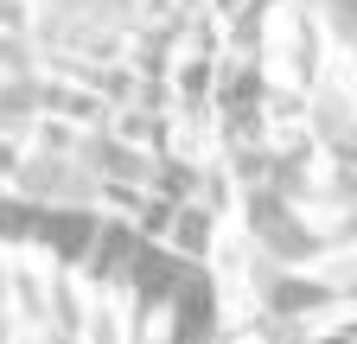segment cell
I'll return each mask as SVG.
<instances>
[{
	"label": "cell",
	"instance_id": "obj_13",
	"mask_svg": "<svg viewBox=\"0 0 357 344\" xmlns=\"http://www.w3.org/2000/svg\"><path fill=\"white\" fill-rule=\"evenodd\" d=\"M96 344H115V338H109V331H96Z\"/></svg>",
	"mask_w": 357,
	"mask_h": 344
},
{
	"label": "cell",
	"instance_id": "obj_5",
	"mask_svg": "<svg viewBox=\"0 0 357 344\" xmlns=\"http://www.w3.org/2000/svg\"><path fill=\"white\" fill-rule=\"evenodd\" d=\"M134 255H141V236L128 224H102L89 249V274H134Z\"/></svg>",
	"mask_w": 357,
	"mask_h": 344
},
{
	"label": "cell",
	"instance_id": "obj_3",
	"mask_svg": "<svg viewBox=\"0 0 357 344\" xmlns=\"http://www.w3.org/2000/svg\"><path fill=\"white\" fill-rule=\"evenodd\" d=\"M172 313H178V319H172V344H204V338H211V319H217V293H211V281H204L198 268L185 274V287L172 293Z\"/></svg>",
	"mask_w": 357,
	"mask_h": 344
},
{
	"label": "cell",
	"instance_id": "obj_6",
	"mask_svg": "<svg viewBox=\"0 0 357 344\" xmlns=\"http://www.w3.org/2000/svg\"><path fill=\"white\" fill-rule=\"evenodd\" d=\"M89 166H96V172H109V179H147L141 153H134V147H121V141H89Z\"/></svg>",
	"mask_w": 357,
	"mask_h": 344
},
{
	"label": "cell",
	"instance_id": "obj_12",
	"mask_svg": "<svg viewBox=\"0 0 357 344\" xmlns=\"http://www.w3.org/2000/svg\"><path fill=\"white\" fill-rule=\"evenodd\" d=\"M13 166H20V159H13V147H0V172H13Z\"/></svg>",
	"mask_w": 357,
	"mask_h": 344
},
{
	"label": "cell",
	"instance_id": "obj_9",
	"mask_svg": "<svg viewBox=\"0 0 357 344\" xmlns=\"http://www.w3.org/2000/svg\"><path fill=\"white\" fill-rule=\"evenodd\" d=\"M20 185L26 191H64L70 179H64V166H52V159H26L20 166Z\"/></svg>",
	"mask_w": 357,
	"mask_h": 344
},
{
	"label": "cell",
	"instance_id": "obj_1",
	"mask_svg": "<svg viewBox=\"0 0 357 344\" xmlns=\"http://www.w3.org/2000/svg\"><path fill=\"white\" fill-rule=\"evenodd\" d=\"M96 217L89 210H38V230H32V242H45L58 255V262H89V249H96Z\"/></svg>",
	"mask_w": 357,
	"mask_h": 344
},
{
	"label": "cell",
	"instance_id": "obj_4",
	"mask_svg": "<svg viewBox=\"0 0 357 344\" xmlns=\"http://www.w3.org/2000/svg\"><path fill=\"white\" fill-rule=\"evenodd\" d=\"M185 274H192V262H178V255H166V249L141 242V255H134V287H141V299H172L178 287H185Z\"/></svg>",
	"mask_w": 357,
	"mask_h": 344
},
{
	"label": "cell",
	"instance_id": "obj_14",
	"mask_svg": "<svg viewBox=\"0 0 357 344\" xmlns=\"http://www.w3.org/2000/svg\"><path fill=\"white\" fill-rule=\"evenodd\" d=\"M52 344H70V338H52Z\"/></svg>",
	"mask_w": 357,
	"mask_h": 344
},
{
	"label": "cell",
	"instance_id": "obj_2",
	"mask_svg": "<svg viewBox=\"0 0 357 344\" xmlns=\"http://www.w3.org/2000/svg\"><path fill=\"white\" fill-rule=\"evenodd\" d=\"M249 224H255V236H261L268 249H275L281 262H300V255H312V236H306V230L287 217V204H281V198L255 191V198H249Z\"/></svg>",
	"mask_w": 357,
	"mask_h": 344
},
{
	"label": "cell",
	"instance_id": "obj_7",
	"mask_svg": "<svg viewBox=\"0 0 357 344\" xmlns=\"http://www.w3.org/2000/svg\"><path fill=\"white\" fill-rule=\"evenodd\" d=\"M45 204H0V242H32Z\"/></svg>",
	"mask_w": 357,
	"mask_h": 344
},
{
	"label": "cell",
	"instance_id": "obj_10",
	"mask_svg": "<svg viewBox=\"0 0 357 344\" xmlns=\"http://www.w3.org/2000/svg\"><path fill=\"white\" fill-rule=\"evenodd\" d=\"M204 236H211V217H204V210H178V242L198 255V249H204Z\"/></svg>",
	"mask_w": 357,
	"mask_h": 344
},
{
	"label": "cell",
	"instance_id": "obj_8",
	"mask_svg": "<svg viewBox=\"0 0 357 344\" xmlns=\"http://www.w3.org/2000/svg\"><path fill=\"white\" fill-rule=\"evenodd\" d=\"M326 287L319 281H275V313H300V306H319Z\"/></svg>",
	"mask_w": 357,
	"mask_h": 344
},
{
	"label": "cell",
	"instance_id": "obj_11",
	"mask_svg": "<svg viewBox=\"0 0 357 344\" xmlns=\"http://www.w3.org/2000/svg\"><path fill=\"white\" fill-rule=\"evenodd\" d=\"M26 102H32V90H26V83H7V90H0V127H7V121H20V115H26Z\"/></svg>",
	"mask_w": 357,
	"mask_h": 344
}]
</instances>
